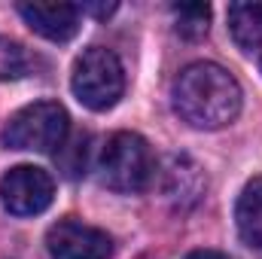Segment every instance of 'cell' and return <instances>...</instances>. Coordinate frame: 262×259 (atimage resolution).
<instances>
[{
    "label": "cell",
    "mask_w": 262,
    "mask_h": 259,
    "mask_svg": "<svg viewBox=\"0 0 262 259\" xmlns=\"http://www.w3.org/2000/svg\"><path fill=\"white\" fill-rule=\"evenodd\" d=\"M98 177L113 192H143L156 177L152 146L134 131H116L101 146Z\"/></svg>",
    "instance_id": "obj_2"
},
{
    "label": "cell",
    "mask_w": 262,
    "mask_h": 259,
    "mask_svg": "<svg viewBox=\"0 0 262 259\" xmlns=\"http://www.w3.org/2000/svg\"><path fill=\"white\" fill-rule=\"evenodd\" d=\"M34 67H37V58H34L18 40L0 37V82L21 79V76L34 73Z\"/></svg>",
    "instance_id": "obj_12"
},
{
    "label": "cell",
    "mask_w": 262,
    "mask_h": 259,
    "mask_svg": "<svg viewBox=\"0 0 262 259\" xmlns=\"http://www.w3.org/2000/svg\"><path fill=\"white\" fill-rule=\"evenodd\" d=\"M229 31L241 49L262 46V3H229Z\"/></svg>",
    "instance_id": "obj_10"
},
{
    "label": "cell",
    "mask_w": 262,
    "mask_h": 259,
    "mask_svg": "<svg viewBox=\"0 0 262 259\" xmlns=\"http://www.w3.org/2000/svg\"><path fill=\"white\" fill-rule=\"evenodd\" d=\"M174 110L192 128L216 131L235 122L241 113V85L226 67L213 61H195L174 79Z\"/></svg>",
    "instance_id": "obj_1"
},
{
    "label": "cell",
    "mask_w": 262,
    "mask_h": 259,
    "mask_svg": "<svg viewBox=\"0 0 262 259\" xmlns=\"http://www.w3.org/2000/svg\"><path fill=\"white\" fill-rule=\"evenodd\" d=\"M186 259H229V256L220 253V250H192V253H186Z\"/></svg>",
    "instance_id": "obj_14"
},
{
    "label": "cell",
    "mask_w": 262,
    "mask_h": 259,
    "mask_svg": "<svg viewBox=\"0 0 262 259\" xmlns=\"http://www.w3.org/2000/svg\"><path fill=\"white\" fill-rule=\"evenodd\" d=\"M46 247L52 259H110L113 238L104 229L67 217L46 232Z\"/></svg>",
    "instance_id": "obj_6"
},
{
    "label": "cell",
    "mask_w": 262,
    "mask_h": 259,
    "mask_svg": "<svg viewBox=\"0 0 262 259\" xmlns=\"http://www.w3.org/2000/svg\"><path fill=\"white\" fill-rule=\"evenodd\" d=\"M174 31L186 40H201L210 28V6L207 3H174Z\"/></svg>",
    "instance_id": "obj_11"
},
{
    "label": "cell",
    "mask_w": 262,
    "mask_h": 259,
    "mask_svg": "<svg viewBox=\"0 0 262 259\" xmlns=\"http://www.w3.org/2000/svg\"><path fill=\"white\" fill-rule=\"evenodd\" d=\"M55 198V180L37 165H15L0 180V201L15 217H37Z\"/></svg>",
    "instance_id": "obj_5"
},
{
    "label": "cell",
    "mask_w": 262,
    "mask_h": 259,
    "mask_svg": "<svg viewBox=\"0 0 262 259\" xmlns=\"http://www.w3.org/2000/svg\"><path fill=\"white\" fill-rule=\"evenodd\" d=\"M235 226L247 247L262 250V177H253L235 204Z\"/></svg>",
    "instance_id": "obj_9"
},
{
    "label": "cell",
    "mask_w": 262,
    "mask_h": 259,
    "mask_svg": "<svg viewBox=\"0 0 262 259\" xmlns=\"http://www.w3.org/2000/svg\"><path fill=\"white\" fill-rule=\"evenodd\" d=\"M70 131V116L58 101H37L9 116L3 128V143L25 153H55Z\"/></svg>",
    "instance_id": "obj_3"
},
{
    "label": "cell",
    "mask_w": 262,
    "mask_h": 259,
    "mask_svg": "<svg viewBox=\"0 0 262 259\" xmlns=\"http://www.w3.org/2000/svg\"><path fill=\"white\" fill-rule=\"evenodd\" d=\"M18 15L28 28L52 43H67L79 31V6L76 3H18Z\"/></svg>",
    "instance_id": "obj_7"
},
{
    "label": "cell",
    "mask_w": 262,
    "mask_h": 259,
    "mask_svg": "<svg viewBox=\"0 0 262 259\" xmlns=\"http://www.w3.org/2000/svg\"><path fill=\"white\" fill-rule=\"evenodd\" d=\"M259 70H262V55H259Z\"/></svg>",
    "instance_id": "obj_15"
},
{
    "label": "cell",
    "mask_w": 262,
    "mask_h": 259,
    "mask_svg": "<svg viewBox=\"0 0 262 259\" xmlns=\"http://www.w3.org/2000/svg\"><path fill=\"white\" fill-rule=\"evenodd\" d=\"M204 192V177L201 168L189 156H174L168 171H165V195L177 204V207H189L195 204Z\"/></svg>",
    "instance_id": "obj_8"
},
{
    "label": "cell",
    "mask_w": 262,
    "mask_h": 259,
    "mask_svg": "<svg viewBox=\"0 0 262 259\" xmlns=\"http://www.w3.org/2000/svg\"><path fill=\"white\" fill-rule=\"evenodd\" d=\"M70 85L82 107H89L95 113L110 110L125 92L122 61L116 58V52H110L104 46H92L76 58Z\"/></svg>",
    "instance_id": "obj_4"
},
{
    "label": "cell",
    "mask_w": 262,
    "mask_h": 259,
    "mask_svg": "<svg viewBox=\"0 0 262 259\" xmlns=\"http://www.w3.org/2000/svg\"><path fill=\"white\" fill-rule=\"evenodd\" d=\"M79 12H89V15H95V18H107V15L116 12V3H82Z\"/></svg>",
    "instance_id": "obj_13"
}]
</instances>
